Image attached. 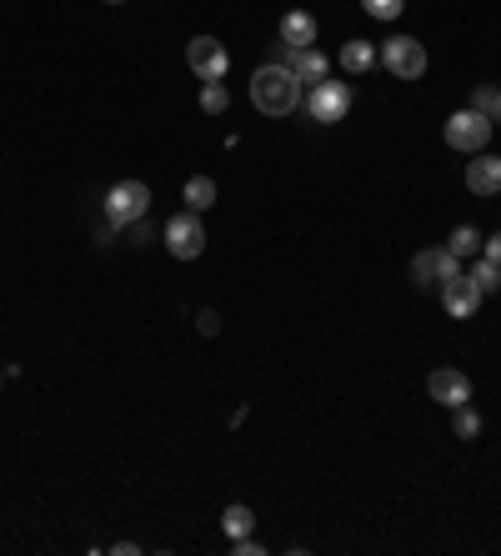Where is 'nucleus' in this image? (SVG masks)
<instances>
[{
	"mask_svg": "<svg viewBox=\"0 0 501 556\" xmlns=\"http://www.w3.org/2000/svg\"><path fill=\"white\" fill-rule=\"evenodd\" d=\"M251 106H256L261 116H271V121L291 116V111L301 106V81H296V71H291L286 61H266V66L251 76Z\"/></svg>",
	"mask_w": 501,
	"mask_h": 556,
	"instance_id": "obj_1",
	"label": "nucleus"
},
{
	"mask_svg": "<svg viewBox=\"0 0 501 556\" xmlns=\"http://www.w3.org/2000/svg\"><path fill=\"white\" fill-rule=\"evenodd\" d=\"M376 66H386L396 81H421L426 76V46L411 36H391V41H381Z\"/></svg>",
	"mask_w": 501,
	"mask_h": 556,
	"instance_id": "obj_2",
	"label": "nucleus"
},
{
	"mask_svg": "<svg viewBox=\"0 0 501 556\" xmlns=\"http://www.w3.org/2000/svg\"><path fill=\"white\" fill-rule=\"evenodd\" d=\"M491 126H496V121H486V116H476V111L466 106V111H451V116H446L441 136H446V146H451V151H466V156H476V151H486V141H491Z\"/></svg>",
	"mask_w": 501,
	"mask_h": 556,
	"instance_id": "obj_3",
	"label": "nucleus"
},
{
	"mask_svg": "<svg viewBox=\"0 0 501 556\" xmlns=\"http://www.w3.org/2000/svg\"><path fill=\"white\" fill-rule=\"evenodd\" d=\"M146 211H151V186L146 181H116L106 191V221L136 226V221H146Z\"/></svg>",
	"mask_w": 501,
	"mask_h": 556,
	"instance_id": "obj_4",
	"label": "nucleus"
},
{
	"mask_svg": "<svg viewBox=\"0 0 501 556\" xmlns=\"http://www.w3.org/2000/svg\"><path fill=\"white\" fill-rule=\"evenodd\" d=\"M301 106H306L311 121L336 126V121H346V111H351V86H346V81H321V86H311V91L301 96Z\"/></svg>",
	"mask_w": 501,
	"mask_h": 556,
	"instance_id": "obj_5",
	"label": "nucleus"
},
{
	"mask_svg": "<svg viewBox=\"0 0 501 556\" xmlns=\"http://www.w3.org/2000/svg\"><path fill=\"white\" fill-rule=\"evenodd\" d=\"M161 241H166V251H171L176 261H196V256L206 251V226H201L196 211H181V216H171V221L161 226Z\"/></svg>",
	"mask_w": 501,
	"mask_h": 556,
	"instance_id": "obj_6",
	"label": "nucleus"
},
{
	"mask_svg": "<svg viewBox=\"0 0 501 556\" xmlns=\"http://www.w3.org/2000/svg\"><path fill=\"white\" fill-rule=\"evenodd\" d=\"M186 66H191L201 81H226V71H231V51H226L216 36H196V41L186 46Z\"/></svg>",
	"mask_w": 501,
	"mask_h": 556,
	"instance_id": "obj_7",
	"label": "nucleus"
},
{
	"mask_svg": "<svg viewBox=\"0 0 501 556\" xmlns=\"http://www.w3.org/2000/svg\"><path fill=\"white\" fill-rule=\"evenodd\" d=\"M451 276H461V256H451L446 246H431V251L411 256V281L416 286H446Z\"/></svg>",
	"mask_w": 501,
	"mask_h": 556,
	"instance_id": "obj_8",
	"label": "nucleus"
},
{
	"mask_svg": "<svg viewBox=\"0 0 501 556\" xmlns=\"http://www.w3.org/2000/svg\"><path fill=\"white\" fill-rule=\"evenodd\" d=\"M441 306H446L451 321H471V316L481 311V286L461 271V276H451V281L441 286Z\"/></svg>",
	"mask_w": 501,
	"mask_h": 556,
	"instance_id": "obj_9",
	"label": "nucleus"
},
{
	"mask_svg": "<svg viewBox=\"0 0 501 556\" xmlns=\"http://www.w3.org/2000/svg\"><path fill=\"white\" fill-rule=\"evenodd\" d=\"M426 391H431V401H436V406L456 411V406H466V401H471V376H466V371H456V366H441V371H431Z\"/></svg>",
	"mask_w": 501,
	"mask_h": 556,
	"instance_id": "obj_10",
	"label": "nucleus"
},
{
	"mask_svg": "<svg viewBox=\"0 0 501 556\" xmlns=\"http://www.w3.org/2000/svg\"><path fill=\"white\" fill-rule=\"evenodd\" d=\"M466 191H471V196H501V156L476 151V156L466 161Z\"/></svg>",
	"mask_w": 501,
	"mask_h": 556,
	"instance_id": "obj_11",
	"label": "nucleus"
},
{
	"mask_svg": "<svg viewBox=\"0 0 501 556\" xmlns=\"http://www.w3.org/2000/svg\"><path fill=\"white\" fill-rule=\"evenodd\" d=\"M286 66L296 71V81H301V86H321V81H331V61H326L316 46H301V51H291V46H286Z\"/></svg>",
	"mask_w": 501,
	"mask_h": 556,
	"instance_id": "obj_12",
	"label": "nucleus"
},
{
	"mask_svg": "<svg viewBox=\"0 0 501 556\" xmlns=\"http://www.w3.org/2000/svg\"><path fill=\"white\" fill-rule=\"evenodd\" d=\"M311 41H316V16H311V11H286V16H281V46L301 51V46H311Z\"/></svg>",
	"mask_w": 501,
	"mask_h": 556,
	"instance_id": "obj_13",
	"label": "nucleus"
},
{
	"mask_svg": "<svg viewBox=\"0 0 501 556\" xmlns=\"http://www.w3.org/2000/svg\"><path fill=\"white\" fill-rule=\"evenodd\" d=\"M336 61H341L346 76H366V71L376 66V46H371V41H346Z\"/></svg>",
	"mask_w": 501,
	"mask_h": 556,
	"instance_id": "obj_14",
	"label": "nucleus"
},
{
	"mask_svg": "<svg viewBox=\"0 0 501 556\" xmlns=\"http://www.w3.org/2000/svg\"><path fill=\"white\" fill-rule=\"evenodd\" d=\"M181 196H186V211H196V216H201V211H211V206H216V181H211V176H191Z\"/></svg>",
	"mask_w": 501,
	"mask_h": 556,
	"instance_id": "obj_15",
	"label": "nucleus"
},
{
	"mask_svg": "<svg viewBox=\"0 0 501 556\" xmlns=\"http://www.w3.org/2000/svg\"><path fill=\"white\" fill-rule=\"evenodd\" d=\"M446 251H451V256H461V261H466V256H476V251H481V231H476L471 221H461V226L451 231Z\"/></svg>",
	"mask_w": 501,
	"mask_h": 556,
	"instance_id": "obj_16",
	"label": "nucleus"
},
{
	"mask_svg": "<svg viewBox=\"0 0 501 556\" xmlns=\"http://www.w3.org/2000/svg\"><path fill=\"white\" fill-rule=\"evenodd\" d=\"M221 526H226V536L236 541V536H251L256 516H251V506H241V501H236V506H226V511H221Z\"/></svg>",
	"mask_w": 501,
	"mask_h": 556,
	"instance_id": "obj_17",
	"label": "nucleus"
},
{
	"mask_svg": "<svg viewBox=\"0 0 501 556\" xmlns=\"http://www.w3.org/2000/svg\"><path fill=\"white\" fill-rule=\"evenodd\" d=\"M226 106H231L226 81H201V111H206V116H221Z\"/></svg>",
	"mask_w": 501,
	"mask_h": 556,
	"instance_id": "obj_18",
	"label": "nucleus"
},
{
	"mask_svg": "<svg viewBox=\"0 0 501 556\" xmlns=\"http://www.w3.org/2000/svg\"><path fill=\"white\" fill-rule=\"evenodd\" d=\"M471 281H476V286H481V296H486V291H501V266H496V261H486V256H481V261H476V266H471Z\"/></svg>",
	"mask_w": 501,
	"mask_h": 556,
	"instance_id": "obj_19",
	"label": "nucleus"
},
{
	"mask_svg": "<svg viewBox=\"0 0 501 556\" xmlns=\"http://www.w3.org/2000/svg\"><path fill=\"white\" fill-rule=\"evenodd\" d=\"M361 11H366L371 21H401L406 0H361Z\"/></svg>",
	"mask_w": 501,
	"mask_h": 556,
	"instance_id": "obj_20",
	"label": "nucleus"
},
{
	"mask_svg": "<svg viewBox=\"0 0 501 556\" xmlns=\"http://www.w3.org/2000/svg\"><path fill=\"white\" fill-rule=\"evenodd\" d=\"M496 96H501V91L476 86V91H471V111H476V116H486V121H496Z\"/></svg>",
	"mask_w": 501,
	"mask_h": 556,
	"instance_id": "obj_21",
	"label": "nucleus"
},
{
	"mask_svg": "<svg viewBox=\"0 0 501 556\" xmlns=\"http://www.w3.org/2000/svg\"><path fill=\"white\" fill-rule=\"evenodd\" d=\"M456 436H461V441L481 436V416H476L471 406H456Z\"/></svg>",
	"mask_w": 501,
	"mask_h": 556,
	"instance_id": "obj_22",
	"label": "nucleus"
},
{
	"mask_svg": "<svg viewBox=\"0 0 501 556\" xmlns=\"http://www.w3.org/2000/svg\"><path fill=\"white\" fill-rule=\"evenodd\" d=\"M196 331H201V336H216V331H221V316H216L211 306H206V311H196Z\"/></svg>",
	"mask_w": 501,
	"mask_h": 556,
	"instance_id": "obj_23",
	"label": "nucleus"
},
{
	"mask_svg": "<svg viewBox=\"0 0 501 556\" xmlns=\"http://www.w3.org/2000/svg\"><path fill=\"white\" fill-rule=\"evenodd\" d=\"M481 256L501 266V231H491V236H481Z\"/></svg>",
	"mask_w": 501,
	"mask_h": 556,
	"instance_id": "obj_24",
	"label": "nucleus"
},
{
	"mask_svg": "<svg viewBox=\"0 0 501 556\" xmlns=\"http://www.w3.org/2000/svg\"><path fill=\"white\" fill-rule=\"evenodd\" d=\"M116 231H121L116 221H101V226H96V246H111V241H116Z\"/></svg>",
	"mask_w": 501,
	"mask_h": 556,
	"instance_id": "obj_25",
	"label": "nucleus"
},
{
	"mask_svg": "<svg viewBox=\"0 0 501 556\" xmlns=\"http://www.w3.org/2000/svg\"><path fill=\"white\" fill-rule=\"evenodd\" d=\"M266 546L261 541H251V536H236V556H261Z\"/></svg>",
	"mask_w": 501,
	"mask_h": 556,
	"instance_id": "obj_26",
	"label": "nucleus"
},
{
	"mask_svg": "<svg viewBox=\"0 0 501 556\" xmlns=\"http://www.w3.org/2000/svg\"><path fill=\"white\" fill-rule=\"evenodd\" d=\"M496 121H501V96H496Z\"/></svg>",
	"mask_w": 501,
	"mask_h": 556,
	"instance_id": "obj_27",
	"label": "nucleus"
},
{
	"mask_svg": "<svg viewBox=\"0 0 501 556\" xmlns=\"http://www.w3.org/2000/svg\"><path fill=\"white\" fill-rule=\"evenodd\" d=\"M106 6H126V0H106Z\"/></svg>",
	"mask_w": 501,
	"mask_h": 556,
	"instance_id": "obj_28",
	"label": "nucleus"
},
{
	"mask_svg": "<svg viewBox=\"0 0 501 556\" xmlns=\"http://www.w3.org/2000/svg\"><path fill=\"white\" fill-rule=\"evenodd\" d=\"M0 386H6V376H0Z\"/></svg>",
	"mask_w": 501,
	"mask_h": 556,
	"instance_id": "obj_29",
	"label": "nucleus"
}]
</instances>
